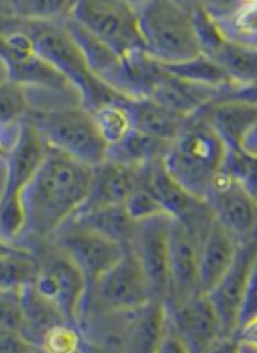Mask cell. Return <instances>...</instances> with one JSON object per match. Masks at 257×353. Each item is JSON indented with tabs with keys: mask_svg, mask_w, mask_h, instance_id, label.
<instances>
[{
	"mask_svg": "<svg viewBox=\"0 0 257 353\" xmlns=\"http://www.w3.org/2000/svg\"><path fill=\"white\" fill-rule=\"evenodd\" d=\"M93 168L53 150L21 192L26 232L52 239L86 204Z\"/></svg>",
	"mask_w": 257,
	"mask_h": 353,
	"instance_id": "6da1fadb",
	"label": "cell"
},
{
	"mask_svg": "<svg viewBox=\"0 0 257 353\" xmlns=\"http://www.w3.org/2000/svg\"><path fill=\"white\" fill-rule=\"evenodd\" d=\"M64 21H30L1 17V26L24 33L33 50L68 80L77 90L82 105L91 113L105 103L124 97L92 74L83 52L67 32Z\"/></svg>",
	"mask_w": 257,
	"mask_h": 353,
	"instance_id": "7a4b0ae2",
	"label": "cell"
},
{
	"mask_svg": "<svg viewBox=\"0 0 257 353\" xmlns=\"http://www.w3.org/2000/svg\"><path fill=\"white\" fill-rule=\"evenodd\" d=\"M229 148L218 134L197 117H189L179 137L172 141L164 168L192 195L206 201L223 173Z\"/></svg>",
	"mask_w": 257,
	"mask_h": 353,
	"instance_id": "3957f363",
	"label": "cell"
},
{
	"mask_svg": "<svg viewBox=\"0 0 257 353\" xmlns=\"http://www.w3.org/2000/svg\"><path fill=\"white\" fill-rule=\"evenodd\" d=\"M53 150L62 152L91 168L104 164L108 144L104 140L93 114L83 105L32 106L24 119Z\"/></svg>",
	"mask_w": 257,
	"mask_h": 353,
	"instance_id": "277c9868",
	"label": "cell"
},
{
	"mask_svg": "<svg viewBox=\"0 0 257 353\" xmlns=\"http://www.w3.org/2000/svg\"><path fill=\"white\" fill-rule=\"evenodd\" d=\"M140 19L144 51L160 64L192 61L202 52L187 1H133Z\"/></svg>",
	"mask_w": 257,
	"mask_h": 353,
	"instance_id": "5b68a950",
	"label": "cell"
},
{
	"mask_svg": "<svg viewBox=\"0 0 257 353\" xmlns=\"http://www.w3.org/2000/svg\"><path fill=\"white\" fill-rule=\"evenodd\" d=\"M71 17L122 58L144 51L140 19L133 1H75Z\"/></svg>",
	"mask_w": 257,
	"mask_h": 353,
	"instance_id": "8992f818",
	"label": "cell"
},
{
	"mask_svg": "<svg viewBox=\"0 0 257 353\" xmlns=\"http://www.w3.org/2000/svg\"><path fill=\"white\" fill-rule=\"evenodd\" d=\"M1 80L16 83L26 90L39 89L80 100L68 80L33 50L29 38L7 26H1Z\"/></svg>",
	"mask_w": 257,
	"mask_h": 353,
	"instance_id": "52a82bcc",
	"label": "cell"
},
{
	"mask_svg": "<svg viewBox=\"0 0 257 353\" xmlns=\"http://www.w3.org/2000/svg\"><path fill=\"white\" fill-rule=\"evenodd\" d=\"M33 287L67 322L77 325L87 303L90 284L77 265L57 248L41 259L39 279Z\"/></svg>",
	"mask_w": 257,
	"mask_h": 353,
	"instance_id": "ba28073f",
	"label": "cell"
},
{
	"mask_svg": "<svg viewBox=\"0 0 257 353\" xmlns=\"http://www.w3.org/2000/svg\"><path fill=\"white\" fill-rule=\"evenodd\" d=\"M91 290L103 309L116 314L133 312L158 300L150 280L130 246L124 256Z\"/></svg>",
	"mask_w": 257,
	"mask_h": 353,
	"instance_id": "9c48e42d",
	"label": "cell"
},
{
	"mask_svg": "<svg viewBox=\"0 0 257 353\" xmlns=\"http://www.w3.org/2000/svg\"><path fill=\"white\" fill-rule=\"evenodd\" d=\"M214 219L238 246L257 241V198L242 182L222 173L206 198Z\"/></svg>",
	"mask_w": 257,
	"mask_h": 353,
	"instance_id": "30bf717a",
	"label": "cell"
},
{
	"mask_svg": "<svg viewBox=\"0 0 257 353\" xmlns=\"http://www.w3.org/2000/svg\"><path fill=\"white\" fill-rule=\"evenodd\" d=\"M52 240L53 246L83 272L90 288L116 265L128 248L99 233L68 223L53 236Z\"/></svg>",
	"mask_w": 257,
	"mask_h": 353,
	"instance_id": "8fae6325",
	"label": "cell"
},
{
	"mask_svg": "<svg viewBox=\"0 0 257 353\" xmlns=\"http://www.w3.org/2000/svg\"><path fill=\"white\" fill-rule=\"evenodd\" d=\"M172 217L158 214L135 223L130 249L151 283L155 297L167 301L169 294V242Z\"/></svg>",
	"mask_w": 257,
	"mask_h": 353,
	"instance_id": "7c38bea8",
	"label": "cell"
},
{
	"mask_svg": "<svg viewBox=\"0 0 257 353\" xmlns=\"http://www.w3.org/2000/svg\"><path fill=\"white\" fill-rule=\"evenodd\" d=\"M169 327L191 353H204L229 334L209 297L196 294L167 305Z\"/></svg>",
	"mask_w": 257,
	"mask_h": 353,
	"instance_id": "4fadbf2b",
	"label": "cell"
},
{
	"mask_svg": "<svg viewBox=\"0 0 257 353\" xmlns=\"http://www.w3.org/2000/svg\"><path fill=\"white\" fill-rule=\"evenodd\" d=\"M205 237L172 219L169 242V294L167 305L198 293L200 255Z\"/></svg>",
	"mask_w": 257,
	"mask_h": 353,
	"instance_id": "5bb4252c",
	"label": "cell"
},
{
	"mask_svg": "<svg viewBox=\"0 0 257 353\" xmlns=\"http://www.w3.org/2000/svg\"><path fill=\"white\" fill-rule=\"evenodd\" d=\"M50 151V145L26 122L8 150L1 151V198L21 195Z\"/></svg>",
	"mask_w": 257,
	"mask_h": 353,
	"instance_id": "9a60e30c",
	"label": "cell"
},
{
	"mask_svg": "<svg viewBox=\"0 0 257 353\" xmlns=\"http://www.w3.org/2000/svg\"><path fill=\"white\" fill-rule=\"evenodd\" d=\"M256 261L257 241L239 246L230 270L219 281L218 285L207 294L223 326L232 335L236 332L240 305Z\"/></svg>",
	"mask_w": 257,
	"mask_h": 353,
	"instance_id": "2e32d148",
	"label": "cell"
},
{
	"mask_svg": "<svg viewBox=\"0 0 257 353\" xmlns=\"http://www.w3.org/2000/svg\"><path fill=\"white\" fill-rule=\"evenodd\" d=\"M64 26L83 52L92 74L115 89L117 93L126 97L125 58L112 50L103 41L95 37L73 17H68L64 21Z\"/></svg>",
	"mask_w": 257,
	"mask_h": 353,
	"instance_id": "e0dca14e",
	"label": "cell"
},
{
	"mask_svg": "<svg viewBox=\"0 0 257 353\" xmlns=\"http://www.w3.org/2000/svg\"><path fill=\"white\" fill-rule=\"evenodd\" d=\"M146 170L147 168H131L108 160L93 168L90 195L82 208L124 205Z\"/></svg>",
	"mask_w": 257,
	"mask_h": 353,
	"instance_id": "ac0fdd59",
	"label": "cell"
},
{
	"mask_svg": "<svg viewBox=\"0 0 257 353\" xmlns=\"http://www.w3.org/2000/svg\"><path fill=\"white\" fill-rule=\"evenodd\" d=\"M118 102L128 114L131 128L158 139L173 141L189 119L149 97H121Z\"/></svg>",
	"mask_w": 257,
	"mask_h": 353,
	"instance_id": "d6986e66",
	"label": "cell"
},
{
	"mask_svg": "<svg viewBox=\"0 0 257 353\" xmlns=\"http://www.w3.org/2000/svg\"><path fill=\"white\" fill-rule=\"evenodd\" d=\"M125 353H155L169 330L167 303L153 300L133 312L125 313Z\"/></svg>",
	"mask_w": 257,
	"mask_h": 353,
	"instance_id": "ffe728a7",
	"label": "cell"
},
{
	"mask_svg": "<svg viewBox=\"0 0 257 353\" xmlns=\"http://www.w3.org/2000/svg\"><path fill=\"white\" fill-rule=\"evenodd\" d=\"M238 243L214 220L202 242L198 271V293L207 296L230 270L238 252Z\"/></svg>",
	"mask_w": 257,
	"mask_h": 353,
	"instance_id": "44dd1931",
	"label": "cell"
},
{
	"mask_svg": "<svg viewBox=\"0 0 257 353\" xmlns=\"http://www.w3.org/2000/svg\"><path fill=\"white\" fill-rule=\"evenodd\" d=\"M202 6L227 41L257 49V1H220L202 3Z\"/></svg>",
	"mask_w": 257,
	"mask_h": 353,
	"instance_id": "7402d4cb",
	"label": "cell"
},
{
	"mask_svg": "<svg viewBox=\"0 0 257 353\" xmlns=\"http://www.w3.org/2000/svg\"><path fill=\"white\" fill-rule=\"evenodd\" d=\"M172 141L158 139L134 128L115 144L108 147V161L131 168H149L164 163Z\"/></svg>",
	"mask_w": 257,
	"mask_h": 353,
	"instance_id": "603a6c76",
	"label": "cell"
},
{
	"mask_svg": "<svg viewBox=\"0 0 257 353\" xmlns=\"http://www.w3.org/2000/svg\"><path fill=\"white\" fill-rule=\"evenodd\" d=\"M68 224L99 233L106 239L130 246L135 221L128 216L124 205L82 208Z\"/></svg>",
	"mask_w": 257,
	"mask_h": 353,
	"instance_id": "cb8c5ba5",
	"label": "cell"
},
{
	"mask_svg": "<svg viewBox=\"0 0 257 353\" xmlns=\"http://www.w3.org/2000/svg\"><path fill=\"white\" fill-rule=\"evenodd\" d=\"M41 271V261L29 249L1 242L0 285L1 290H24L35 285Z\"/></svg>",
	"mask_w": 257,
	"mask_h": 353,
	"instance_id": "d4e9b609",
	"label": "cell"
},
{
	"mask_svg": "<svg viewBox=\"0 0 257 353\" xmlns=\"http://www.w3.org/2000/svg\"><path fill=\"white\" fill-rule=\"evenodd\" d=\"M75 1L12 0L1 1V17L30 21H64L71 17Z\"/></svg>",
	"mask_w": 257,
	"mask_h": 353,
	"instance_id": "484cf974",
	"label": "cell"
},
{
	"mask_svg": "<svg viewBox=\"0 0 257 353\" xmlns=\"http://www.w3.org/2000/svg\"><path fill=\"white\" fill-rule=\"evenodd\" d=\"M171 74L211 88H226L238 81L220 64L206 54L179 64H162Z\"/></svg>",
	"mask_w": 257,
	"mask_h": 353,
	"instance_id": "4316f807",
	"label": "cell"
},
{
	"mask_svg": "<svg viewBox=\"0 0 257 353\" xmlns=\"http://www.w3.org/2000/svg\"><path fill=\"white\" fill-rule=\"evenodd\" d=\"M153 166L147 168V170L144 172V174L142 176L140 185L137 186V189L133 191V194L128 196V201L124 204L128 216L135 223L143 221L146 219L154 217L158 214H166L163 208H162V205L158 202L153 188H151V169H153Z\"/></svg>",
	"mask_w": 257,
	"mask_h": 353,
	"instance_id": "83f0119b",
	"label": "cell"
},
{
	"mask_svg": "<svg viewBox=\"0 0 257 353\" xmlns=\"http://www.w3.org/2000/svg\"><path fill=\"white\" fill-rule=\"evenodd\" d=\"M118 100L105 103L95 112H92L99 131L106 141L108 147L122 139L131 128L128 114L120 105Z\"/></svg>",
	"mask_w": 257,
	"mask_h": 353,
	"instance_id": "f1b7e54d",
	"label": "cell"
},
{
	"mask_svg": "<svg viewBox=\"0 0 257 353\" xmlns=\"http://www.w3.org/2000/svg\"><path fill=\"white\" fill-rule=\"evenodd\" d=\"M1 127L16 126L24 123L30 109V100L26 89L21 85L1 80Z\"/></svg>",
	"mask_w": 257,
	"mask_h": 353,
	"instance_id": "f546056e",
	"label": "cell"
},
{
	"mask_svg": "<svg viewBox=\"0 0 257 353\" xmlns=\"http://www.w3.org/2000/svg\"><path fill=\"white\" fill-rule=\"evenodd\" d=\"M39 350L41 353H79L82 351V336L75 325L62 322L44 334Z\"/></svg>",
	"mask_w": 257,
	"mask_h": 353,
	"instance_id": "4dcf8cb0",
	"label": "cell"
},
{
	"mask_svg": "<svg viewBox=\"0 0 257 353\" xmlns=\"http://www.w3.org/2000/svg\"><path fill=\"white\" fill-rule=\"evenodd\" d=\"M1 330L20 332L24 325L21 290H1Z\"/></svg>",
	"mask_w": 257,
	"mask_h": 353,
	"instance_id": "1f68e13d",
	"label": "cell"
},
{
	"mask_svg": "<svg viewBox=\"0 0 257 353\" xmlns=\"http://www.w3.org/2000/svg\"><path fill=\"white\" fill-rule=\"evenodd\" d=\"M255 319H257V261L245 288V296L239 310V316H238L236 331L239 328L245 327V325L251 323Z\"/></svg>",
	"mask_w": 257,
	"mask_h": 353,
	"instance_id": "d6a6232c",
	"label": "cell"
},
{
	"mask_svg": "<svg viewBox=\"0 0 257 353\" xmlns=\"http://www.w3.org/2000/svg\"><path fill=\"white\" fill-rule=\"evenodd\" d=\"M0 353H36V345L21 332L1 330Z\"/></svg>",
	"mask_w": 257,
	"mask_h": 353,
	"instance_id": "836d02e7",
	"label": "cell"
},
{
	"mask_svg": "<svg viewBox=\"0 0 257 353\" xmlns=\"http://www.w3.org/2000/svg\"><path fill=\"white\" fill-rule=\"evenodd\" d=\"M155 353H191L188 348L184 345V343L175 335V332L168 330L167 335L164 336L163 341L160 343L158 351Z\"/></svg>",
	"mask_w": 257,
	"mask_h": 353,
	"instance_id": "e575fe53",
	"label": "cell"
},
{
	"mask_svg": "<svg viewBox=\"0 0 257 353\" xmlns=\"http://www.w3.org/2000/svg\"><path fill=\"white\" fill-rule=\"evenodd\" d=\"M204 353H239V339L236 335H227Z\"/></svg>",
	"mask_w": 257,
	"mask_h": 353,
	"instance_id": "d590c367",
	"label": "cell"
},
{
	"mask_svg": "<svg viewBox=\"0 0 257 353\" xmlns=\"http://www.w3.org/2000/svg\"><path fill=\"white\" fill-rule=\"evenodd\" d=\"M243 150L251 154L257 156V123L256 126L254 127V130L249 132V135L247 137Z\"/></svg>",
	"mask_w": 257,
	"mask_h": 353,
	"instance_id": "8d00e7d4",
	"label": "cell"
},
{
	"mask_svg": "<svg viewBox=\"0 0 257 353\" xmlns=\"http://www.w3.org/2000/svg\"><path fill=\"white\" fill-rule=\"evenodd\" d=\"M239 353H257V345L239 341Z\"/></svg>",
	"mask_w": 257,
	"mask_h": 353,
	"instance_id": "74e56055",
	"label": "cell"
}]
</instances>
